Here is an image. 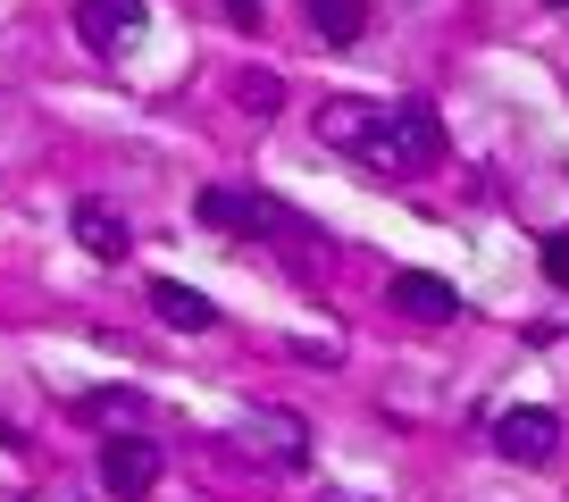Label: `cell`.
Here are the masks:
<instances>
[{
	"label": "cell",
	"instance_id": "cell-9",
	"mask_svg": "<svg viewBox=\"0 0 569 502\" xmlns=\"http://www.w3.org/2000/svg\"><path fill=\"white\" fill-rule=\"evenodd\" d=\"M151 310H160V327H184V335H210L218 327V302L193 285H177V277H151Z\"/></svg>",
	"mask_w": 569,
	"mask_h": 502
},
{
	"label": "cell",
	"instance_id": "cell-3",
	"mask_svg": "<svg viewBox=\"0 0 569 502\" xmlns=\"http://www.w3.org/2000/svg\"><path fill=\"white\" fill-rule=\"evenodd\" d=\"M495 452L519 469H545L552 452H561V419L545 411V402H511V411L495 419Z\"/></svg>",
	"mask_w": 569,
	"mask_h": 502
},
{
	"label": "cell",
	"instance_id": "cell-15",
	"mask_svg": "<svg viewBox=\"0 0 569 502\" xmlns=\"http://www.w3.org/2000/svg\"><path fill=\"white\" fill-rule=\"evenodd\" d=\"M18 502H68V494H18Z\"/></svg>",
	"mask_w": 569,
	"mask_h": 502
},
{
	"label": "cell",
	"instance_id": "cell-14",
	"mask_svg": "<svg viewBox=\"0 0 569 502\" xmlns=\"http://www.w3.org/2000/svg\"><path fill=\"white\" fill-rule=\"evenodd\" d=\"M218 9H227L234 26H260V0H218Z\"/></svg>",
	"mask_w": 569,
	"mask_h": 502
},
{
	"label": "cell",
	"instance_id": "cell-11",
	"mask_svg": "<svg viewBox=\"0 0 569 502\" xmlns=\"http://www.w3.org/2000/svg\"><path fill=\"white\" fill-rule=\"evenodd\" d=\"M193 210H201V227H218V234H243L251 227V193H227V184H210Z\"/></svg>",
	"mask_w": 569,
	"mask_h": 502
},
{
	"label": "cell",
	"instance_id": "cell-13",
	"mask_svg": "<svg viewBox=\"0 0 569 502\" xmlns=\"http://www.w3.org/2000/svg\"><path fill=\"white\" fill-rule=\"evenodd\" d=\"M545 277H552V285H569V234H552V243H545Z\"/></svg>",
	"mask_w": 569,
	"mask_h": 502
},
{
	"label": "cell",
	"instance_id": "cell-4",
	"mask_svg": "<svg viewBox=\"0 0 569 502\" xmlns=\"http://www.w3.org/2000/svg\"><path fill=\"white\" fill-rule=\"evenodd\" d=\"M160 444H151V435H109V444H101V485H109V494H118V502H142V494H151V485H160Z\"/></svg>",
	"mask_w": 569,
	"mask_h": 502
},
{
	"label": "cell",
	"instance_id": "cell-6",
	"mask_svg": "<svg viewBox=\"0 0 569 502\" xmlns=\"http://www.w3.org/2000/svg\"><path fill=\"white\" fill-rule=\"evenodd\" d=\"M377 109H386V101H369V92H336V101H319V143L360 160L369 134H377Z\"/></svg>",
	"mask_w": 569,
	"mask_h": 502
},
{
	"label": "cell",
	"instance_id": "cell-2",
	"mask_svg": "<svg viewBox=\"0 0 569 502\" xmlns=\"http://www.w3.org/2000/svg\"><path fill=\"white\" fill-rule=\"evenodd\" d=\"M234 444L251 452V461H268V469H310V419L302 411H284V402H251L243 411V428H234Z\"/></svg>",
	"mask_w": 569,
	"mask_h": 502
},
{
	"label": "cell",
	"instance_id": "cell-16",
	"mask_svg": "<svg viewBox=\"0 0 569 502\" xmlns=\"http://www.w3.org/2000/svg\"><path fill=\"white\" fill-rule=\"evenodd\" d=\"M319 502H360V494H319Z\"/></svg>",
	"mask_w": 569,
	"mask_h": 502
},
{
	"label": "cell",
	"instance_id": "cell-7",
	"mask_svg": "<svg viewBox=\"0 0 569 502\" xmlns=\"http://www.w3.org/2000/svg\"><path fill=\"white\" fill-rule=\"evenodd\" d=\"M76 34L92 42V51H126V42L142 34V0H76Z\"/></svg>",
	"mask_w": 569,
	"mask_h": 502
},
{
	"label": "cell",
	"instance_id": "cell-8",
	"mask_svg": "<svg viewBox=\"0 0 569 502\" xmlns=\"http://www.w3.org/2000/svg\"><path fill=\"white\" fill-rule=\"evenodd\" d=\"M393 302H402L410 319H427V327L461 319V293H452V277H436V269H402L393 277Z\"/></svg>",
	"mask_w": 569,
	"mask_h": 502
},
{
	"label": "cell",
	"instance_id": "cell-1",
	"mask_svg": "<svg viewBox=\"0 0 569 502\" xmlns=\"http://www.w3.org/2000/svg\"><path fill=\"white\" fill-rule=\"evenodd\" d=\"M369 168H386V177H427V168L445 160V118L427 101H386L377 109V134L369 151H360Z\"/></svg>",
	"mask_w": 569,
	"mask_h": 502
},
{
	"label": "cell",
	"instance_id": "cell-10",
	"mask_svg": "<svg viewBox=\"0 0 569 502\" xmlns=\"http://www.w3.org/2000/svg\"><path fill=\"white\" fill-rule=\"evenodd\" d=\"M310 34L327 42V51H352L360 34H369V0H302Z\"/></svg>",
	"mask_w": 569,
	"mask_h": 502
},
{
	"label": "cell",
	"instance_id": "cell-5",
	"mask_svg": "<svg viewBox=\"0 0 569 502\" xmlns=\"http://www.w3.org/2000/svg\"><path fill=\"white\" fill-rule=\"evenodd\" d=\"M68 227H76V243H84V260H101V269H118L126 251H134V227H126V210H118V201H101V193L76 201Z\"/></svg>",
	"mask_w": 569,
	"mask_h": 502
},
{
	"label": "cell",
	"instance_id": "cell-12",
	"mask_svg": "<svg viewBox=\"0 0 569 502\" xmlns=\"http://www.w3.org/2000/svg\"><path fill=\"white\" fill-rule=\"evenodd\" d=\"M234 101H243L251 118H277V109H284V84H277L268 68H243V76H234Z\"/></svg>",
	"mask_w": 569,
	"mask_h": 502
},
{
	"label": "cell",
	"instance_id": "cell-17",
	"mask_svg": "<svg viewBox=\"0 0 569 502\" xmlns=\"http://www.w3.org/2000/svg\"><path fill=\"white\" fill-rule=\"evenodd\" d=\"M545 9H569V0H545Z\"/></svg>",
	"mask_w": 569,
	"mask_h": 502
}]
</instances>
